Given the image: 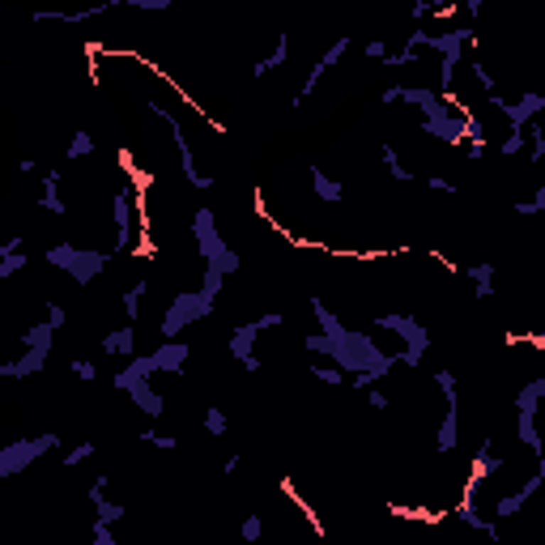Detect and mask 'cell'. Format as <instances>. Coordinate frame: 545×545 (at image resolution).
Masks as SVG:
<instances>
[{"label": "cell", "mask_w": 545, "mask_h": 545, "mask_svg": "<svg viewBox=\"0 0 545 545\" xmlns=\"http://www.w3.org/2000/svg\"><path fill=\"white\" fill-rule=\"evenodd\" d=\"M473 77H477V85H482V90H490V94H495V77H490V68H486V64H477V60H473Z\"/></svg>", "instance_id": "74e56055"}, {"label": "cell", "mask_w": 545, "mask_h": 545, "mask_svg": "<svg viewBox=\"0 0 545 545\" xmlns=\"http://www.w3.org/2000/svg\"><path fill=\"white\" fill-rule=\"evenodd\" d=\"M128 396H132V401H136V409H145L149 418H162V414H166V409H162V396H158V392H153L149 384H136V388H132Z\"/></svg>", "instance_id": "9a60e30c"}, {"label": "cell", "mask_w": 545, "mask_h": 545, "mask_svg": "<svg viewBox=\"0 0 545 545\" xmlns=\"http://www.w3.org/2000/svg\"><path fill=\"white\" fill-rule=\"evenodd\" d=\"M72 375L90 384V379H94V362H85V358H81V362H72Z\"/></svg>", "instance_id": "f6af8a7d"}, {"label": "cell", "mask_w": 545, "mask_h": 545, "mask_svg": "<svg viewBox=\"0 0 545 545\" xmlns=\"http://www.w3.org/2000/svg\"><path fill=\"white\" fill-rule=\"evenodd\" d=\"M307 350H311V354H328V358H333L337 341H333V337H324V333H315V337H307Z\"/></svg>", "instance_id": "1f68e13d"}, {"label": "cell", "mask_w": 545, "mask_h": 545, "mask_svg": "<svg viewBox=\"0 0 545 545\" xmlns=\"http://www.w3.org/2000/svg\"><path fill=\"white\" fill-rule=\"evenodd\" d=\"M545 396V379H533L520 396H516V409H520V418H537V405H541Z\"/></svg>", "instance_id": "4fadbf2b"}, {"label": "cell", "mask_w": 545, "mask_h": 545, "mask_svg": "<svg viewBox=\"0 0 545 545\" xmlns=\"http://www.w3.org/2000/svg\"><path fill=\"white\" fill-rule=\"evenodd\" d=\"M354 384H358V388H371V384H375V375H371V371H362V375H354Z\"/></svg>", "instance_id": "f907efd6"}, {"label": "cell", "mask_w": 545, "mask_h": 545, "mask_svg": "<svg viewBox=\"0 0 545 545\" xmlns=\"http://www.w3.org/2000/svg\"><path fill=\"white\" fill-rule=\"evenodd\" d=\"M192 230H196V239H200V256H205L209 269H234V264H239V256L226 252V243L217 239V226H213V213H209V209H196Z\"/></svg>", "instance_id": "3957f363"}, {"label": "cell", "mask_w": 545, "mask_h": 545, "mask_svg": "<svg viewBox=\"0 0 545 545\" xmlns=\"http://www.w3.org/2000/svg\"><path fill=\"white\" fill-rule=\"evenodd\" d=\"M460 520H465V524H469V529H477V533H486V537H490V541H499V533H495V524H486V520H482V516H477V512H473V503H469V499H465V503H460Z\"/></svg>", "instance_id": "44dd1931"}, {"label": "cell", "mask_w": 545, "mask_h": 545, "mask_svg": "<svg viewBox=\"0 0 545 545\" xmlns=\"http://www.w3.org/2000/svg\"><path fill=\"white\" fill-rule=\"evenodd\" d=\"M490 102H495V107H499V111H503V115L512 119V128H516V132H520V128H524V124H529V119H533V115H537V111L545 107V98H541V94H524L520 102H507V98L490 94Z\"/></svg>", "instance_id": "5b68a950"}, {"label": "cell", "mask_w": 545, "mask_h": 545, "mask_svg": "<svg viewBox=\"0 0 545 545\" xmlns=\"http://www.w3.org/2000/svg\"><path fill=\"white\" fill-rule=\"evenodd\" d=\"M533 205H537V213H545V188L537 192V200H533Z\"/></svg>", "instance_id": "f5cc1de1"}, {"label": "cell", "mask_w": 545, "mask_h": 545, "mask_svg": "<svg viewBox=\"0 0 545 545\" xmlns=\"http://www.w3.org/2000/svg\"><path fill=\"white\" fill-rule=\"evenodd\" d=\"M533 422H537V418H520V439L529 443V452H533L537 460H545V456H541V435H537V426H533Z\"/></svg>", "instance_id": "603a6c76"}, {"label": "cell", "mask_w": 545, "mask_h": 545, "mask_svg": "<svg viewBox=\"0 0 545 545\" xmlns=\"http://www.w3.org/2000/svg\"><path fill=\"white\" fill-rule=\"evenodd\" d=\"M499 469H503V460L490 452V443H482V448H477V460H473V482H469V495H473V490H477V486H482L490 473H499Z\"/></svg>", "instance_id": "30bf717a"}, {"label": "cell", "mask_w": 545, "mask_h": 545, "mask_svg": "<svg viewBox=\"0 0 545 545\" xmlns=\"http://www.w3.org/2000/svg\"><path fill=\"white\" fill-rule=\"evenodd\" d=\"M401 94H405V85H388V90H384V102H396Z\"/></svg>", "instance_id": "681fc988"}, {"label": "cell", "mask_w": 545, "mask_h": 545, "mask_svg": "<svg viewBox=\"0 0 545 545\" xmlns=\"http://www.w3.org/2000/svg\"><path fill=\"white\" fill-rule=\"evenodd\" d=\"M533 158H545V128H533Z\"/></svg>", "instance_id": "7dc6e473"}, {"label": "cell", "mask_w": 545, "mask_h": 545, "mask_svg": "<svg viewBox=\"0 0 545 545\" xmlns=\"http://www.w3.org/2000/svg\"><path fill=\"white\" fill-rule=\"evenodd\" d=\"M132 9H166V0H132Z\"/></svg>", "instance_id": "c3c4849f"}, {"label": "cell", "mask_w": 545, "mask_h": 545, "mask_svg": "<svg viewBox=\"0 0 545 545\" xmlns=\"http://www.w3.org/2000/svg\"><path fill=\"white\" fill-rule=\"evenodd\" d=\"M401 98H405V102H414V107H422V111L439 102V94H435V90H426V85H414V90L405 85V94H401Z\"/></svg>", "instance_id": "7402d4cb"}, {"label": "cell", "mask_w": 545, "mask_h": 545, "mask_svg": "<svg viewBox=\"0 0 545 545\" xmlns=\"http://www.w3.org/2000/svg\"><path fill=\"white\" fill-rule=\"evenodd\" d=\"M72 256H77V247H72V243H55V247L47 252V260H51L55 269H68V264H72Z\"/></svg>", "instance_id": "4316f807"}, {"label": "cell", "mask_w": 545, "mask_h": 545, "mask_svg": "<svg viewBox=\"0 0 545 545\" xmlns=\"http://www.w3.org/2000/svg\"><path fill=\"white\" fill-rule=\"evenodd\" d=\"M435 384L443 388V396H448V405H456V375H452V371H435Z\"/></svg>", "instance_id": "d6a6232c"}, {"label": "cell", "mask_w": 545, "mask_h": 545, "mask_svg": "<svg viewBox=\"0 0 545 545\" xmlns=\"http://www.w3.org/2000/svg\"><path fill=\"white\" fill-rule=\"evenodd\" d=\"M141 294H145V281H136L132 290H124V311H128L132 320H136V311H141V307H136V303H141Z\"/></svg>", "instance_id": "4dcf8cb0"}, {"label": "cell", "mask_w": 545, "mask_h": 545, "mask_svg": "<svg viewBox=\"0 0 545 545\" xmlns=\"http://www.w3.org/2000/svg\"><path fill=\"white\" fill-rule=\"evenodd\" d=\"M371 409H388V396L384 392H371Z\"/></svg>", "instance_id": "816d5d0a"}, {"label": "cell", "mask_w": 545, "mask_h": 545, "mask_svg": "<svg viewBox=\"0 0 545 545\" xmlns=\"http://www.w3.org/2000/svg\"><path fill=\"white\" fill-rule=\"evenodd\" d=\"M205 431L209 435H226V414L222 409H205Z\"/></svg>", "instance_id": "836d02e7"}, {"label": "cell", "mask_w": 545, "mask_h": 545, "mask_svg": "<svg viewBox=\"0 0 545 545\" xmlns=\"http://www.w3.org/2000/svg\"><path fill=\"white\" fill-rule=\"evenodd\" d=\"M85 153H94V136H90V132H77V136L68 141V158H85Z\"/></svg>", "instance_id": "83f0119b"}, {"label": "cell", "mask_w": 545, "mask_h": 545, "mask_svg": "<svg viewBox=\"0 0 545 545\" xmlns=\"http://www.w3.org/2000/svg\"><path fill=\"white\" fill-rule=\"evenodd\" d=\"M43 362H47L43 354L26 350L17 362H4V367H0V375H9V379H26V375H38V371H43Z\"/></svg>", "instance_id": "8fae6325"}, {"label": "cell", "mask_w": 545, "mask_h": 545, "mask_svg": "<svg viewBox=\"0 0 545 545\" xmlns=\"http://www.w3.org/2000/svg\"><path fill=\"white\" fill-rule=\"evenodd\" d=\"M102 264H107V256H102V252H81V247H77V256H72L68 273H72V281H77V286H85V281H94V273H102Z\"/></svg>", "instance_id": "ba28073f"}, {"label": "cell", "mask_w": 545, "mask_h": 545, "mask_svg": "<svg viewBox=\"0 0 545 545\" xmlns=\"http://www.w3.org/2000/svg\"><path fill=\"white\" fill-rule=\"evenodd\" d=\"M520 149H524V132H516V128H512V136L503 141V153L512 158V153H520Z\"/></svg>", "instance_id": "ab89813d"}, {"label": "cell", "mask_w": 545, "mask_h": 545, "mask_svg": "<svg viewBox=\"0 0 545 545\" xmlns=\"http://www.w3.org/2000/svg\"><path fill=\"white\" fill-rule=\"evenodd\" d=\"M537 345H545V333H541V337H537Z\"/></svg>", "instance_id": "db71d44e"}, {"label": "cell", "mask_w": 545, "mask_h": 545, "mask_svg": "<svg viewBox=\"0 0 545 545\" xmlns=\"http://www.w3.org/2000/svg\"><path fill=\"white\" fill-rule=\"evenodd\" d=\"M94 512H98L94 520H98V524H107V529H111L115 520H124V507H119V503H107V499H102V503H94Z\"/></svg>", "instance_id": "484cf974"}, {"label": "cell", "mask_w": 545, "mask_h": 545, "mask_svg": "<svg viewBox=\"0 0 545 545\" xmlns=\"http://www.w3.org/2000/svg\"><path fill=\"white\" fill-rule=\"evenodd\" d=\"M90 545H119V541L107 533V524H98V520H94V541H90Z\"/></svg>", "instance_id": "b9f144b4"}, {"label": "cell", "mask_w": 545, "mask_h": 545, "mask_svg": "<svg viewBox=\"0 0 545 545\" xmlns=\"http://www.w3.org/2000/svg\"><path fill=\"white\" fill-rule=\"evenodd\" d=\"M375 324H379V328H388V333H401V337L409 341V345L396 354V362H405V367H418V362H422V354H426V345H431V341H426V328H422L418 320H409V315H396V311H392V315H379Z\"/></svg>", "instance_id": "277c9868"}, {"label": "cell", "mask_w": 545, "mask_h": 545, "mask_svg": "<svg viewBox=\"0 0 545 545\" xmlns=\"http://www.w3.org/2000/svg\"><path fill=\"white\" fill-rule=\"evenodd\" d=\"M209 311H213V298H209L205 290L179 294V298L166 307V315H162V341H175V337L183 333V324H192V320H205Z\"/></svg>", "instance_id": "6da1fadb"}, {"label": "cell", "mask_w": 545, "mask_h": 545, "mask_svg": "<svg viewBox=\"0 0 545 545\" xmlns=\"http://www.w3.org/2000/svg\"><path fill=\"white\" fill-rule=\"evenodd\" d=\"M524 503H529V495H507V499H499V507H495V512H499V516H516Z\"/></svg>", "instance_id": "e575fe53"}, {"label": "cell", "mask_w": 545, "mask_h": 545, "mask_svg": "<svg viewBox=\"0 0 545 545\" xmlns=\"http://www.w3.org/2000/svg\"><path fill=\"white\" fill-rule=\"evenodd\" d=\"M307 375H315V379H324V384H341L345 371H341V367H311Z\"/></svg>", "instance_id": "d590c367"}, {"label": "cell", "mask_w": 545, "mask_h": 545, "mask_svg": "<svg viewBox=\"0 0 545 545\" xmlns=\"http://www.w3.org/2000/svg\"><path fill=\"white\" fill-rule=\"evenodd\" d=\"M153 371H158L153 354H149V358H132V362L115 375V388H119V392H132L136 384H149V375H153Z\"/></svg>", "instance_id": "52a82bcc"}, {"label": "cell", "mask_w": 545, "mask_h": 545, "mask_svg": "<svg viewBox=\"0 0 545 545\" xmlns=\"http://www.w3.org/2000/svg\"><path fill=\"white\" fill-rule=\"evenodd\" d=\"M102 354H136V328H132V324H124V328L107 333Z\"/></svg>", "instance_id": "7c38bea8"}, {"label": "cell", "mask_w": 545, "mask_h": 545, "mask_svg": "<svg viewBox=\"0 0 545 545\" xmlns=\"http://www.w3.org/2000/svg\"><path fill=\"white\" fill-rule=\"evenodd\" d=\"M141 443H153V448H166V452L175 448V439H171V435H153V431H145V435H141Z\"/></svg>", "instance_id": "60d3db41"}, {"label": "cell", "mask_w": 545, "mask_h": 545, "mask_svg": "<svg viewBox=\"0 0 545 545\" xmlns=\"http://www.w3.org/2000/svg\"><path fill=\"white\" fill-rule=\"evenodd\" d=\"M21 264H26V256H21V252H4V247H0V277H13Z\"/></svg>", "instance_id": "f1b7e54d"}, {"label": "cell", "mask_w": 545, "mask_h": 545, "mask_svg": "<svg viewBox=\"0 0 545 545\" xmlns=\"http://www.w3.org/2000/svg\"><path fill=\"white\" fill-rule=\"evenodd\" d=\"M311 311L320 315V324H324V337H333V341H345V337H350V333L341 328V320H337V315H333V311H328L320 298H311Z\"/></svg>", "instance_id": "e0dca14e"}, {"label": "cell", "mask_w": 545, "mask_h": 545, "mask_svg": "<svg viewBox=\"0 0 545 545\" xmlns=\"http://www.w3.org/2000/svg\"><path fill=\"white\" fill-rule=\"evenodd\" d=\"M55 183H60V171H47V179H43V188H47V192H43V209H47V213H64V209H68V205L55 196Z\"/></svg>", "instance_id": "ffe728a7"}, {"label": "cell", "mask_w": 545, "mask_h": 545, "mask_svg": "<svg viewBox=\"0 0 545 545\" xmlns=\"http://www.w3.org/2000/svg\"><path fill=\"white\" fill-rule=\"evenodd\" d=\"M456 431H460V418H456V405H448V418L439 426V452H452L456 448Z\"/></svg>", "instance_id": "d6986e66"}, {"label": "cell", "mask_w": 545, "mask_h": 545, "mask_svg": "<svg viewBox=\"0 0 545 545\" xmlns=\"http://www.w3.org/2000/svg\"><path fill=\"white\" fill-rule=\"evenodd\" d=\"M64 320H68L64 307H51V311H47V324H51V328H64Z\"/></svg>", "instance_id": "bcb514c9"}, {"label": "cell", "mask_w": 545, "mask_h": 545, "mask_svg": "<svg viewBox=\"0 0 545 545\" xmlns=\"http://www.w3.org/2000/svg\"><path fill=\"white\" fill-rule=\"evenodd\" d=\"M153 362H158L162 375H175V371L188 362V345H183V341H162L158 354H153Z\"/></svg>", "instance_id": "9c48e42d"}, {"label": "cell", "mask_w": 545, "mask_h": 545, "mask_svg": "<svg viewBox=\"0 0 545 545\" xmlns=\"http://www.w3.org/2000/svg\"><path fill=\"white\" fill-rule=\"evenodd\" d=\"M111 213H115V234H119L115 247H128V217H132V209H128V188L115 196V209H111Z\"/></svg>", "instance_id": "2e32d148"}, {"label": "cell", "mask_w": 545, "mask_h": 545, "mask_svg": "<svg viewBox=\"0 0 545 545\" xmlns=\"http://www.w3.org/2000/svg\"><path fill=\"white\" fill-rule=\"evenodd\" d=\"M379 153H384V162H388V171H392V179H401V183H405V179H409V171H405V166L396 162V149H392V145H384Z\"/></svg>", "instance_id": "f546056e"}, {"label": "cell", "mask_w": 545, "mask_h": 545, "mask_svg": "<svg viewBox=\"0 0 545 545\" xmlns=\"http://www.w3.org/2000/svg\"><path fill=\"white\" fill-rule=\"evenodd\" d=\"M51 333H55V328H51V324L43 320V324H34V328H26V337H21V345L47 358V350H51Z\"/></svg>", "instance_id": "5bb4252c"}, {"label": "cell", "mask_w": 545, "mask_h": 545, "mask_svg": "<svg viewBox=\"0 0 545 545\" xmlns=\"http://www.w3.org/2000/svg\"><path fill=\"white\" fill-rule=\"evenodd\" d=\"M256 328L264 333V328H281V311H269V315H260L256 320Z\"/></svg>", "instance_id": "ee69618b"}, {"label": "cell", "mask_w": 545, "mask_h": 545, "mask_svg": "<svg viewBox=\"0 0 545 545\" xmlns=\"http://www.w3.org/2000/svg\"><path fill=\"white\" fill-rule=\"evenodd\" d=\"M51 448H60V435H38V439H17L0 448V477H17L30 460L47 456Z\"/></svg>", "instance_id": "7a4b0ae2"}, {"label": "cell", "mask_w": 545, "mask_h": 545, "mask_svg": "<svg viewBox=\"0 0 545 545\" xmlns=\"http://www.w3.org/2000/svg\"><path fill=\"white\" fill-rule=\"evenodd\" d=\"M260 533H264L260 516H247V520H243V541H260Z\"/></svg>", "instance_id": "8d00e7d4"}, {"label": "cell", "mask_w": 545, "mask_h": 545, "mask_svg": "<svg viewBox=\"0 0 545 545\" xmlns=\"http://www.w3.org/2000/svg\"><path fill=\"white\" fill-rule=\"evenodd\" d=\"M311 188H315V196H320V200H328V205H333V200H341V183H337V179H328L324 171H311Z\"/></svg>", "instance_id": "ac0fdd59"}, {"label": "cell", "mask_w": 545, "mask_h": 545, "mask_svg": "<svg viewBox=\"0 0 545 545\" xmlns=\"http://www.w3.org/2000/svg\"><path fill=\"white\" fill-rule=\"evenodd\" d=\"M94 456V443H81V448H72L68 456H64V465H81V460H90Z\"/></svg>", "instance_id": "f35d334b"}, {"label": "cell", "mask_w": 545, "mask_h": 545, "mask_svg": "<svg viewBox=\"0 0 545 545\" xmlns=\"http://www.w3.org/2000/svg\"><path fill=\"white\" fill-rule=\"evenodd\" d=\"M256 337H260V328H256V324H243V328H234V337H230V354H234L247 371H260V358L252 354Z\"/></svg>", "instance_id": "8992f818"}, {"label": "cell", "mask_w": 545, "mask_h": 545, "mask_svg": "<svg viewBox=\"0 0 545 545\" xmlns=\"http://www.w3.org/2000/svg\"><path fill=\"white\" fill-rule=\"evenodd\" d=\"M286 51H290V38H286V34H281V38H277V51H273V55H269V60H260V64H256V68H252V72H256V77H264V72H269V68H277V64H281V60H286Z\"/></svg>", "instance_id": "cb8c5ba5"}, {"label": "cell", "mask_w": 545, "mask_h": 545, "mask_svg": "<svg viewBox=\"0 0 545 545\" xmlns=\"http://www.w3.org/2000/svg\"><path fill=\"white\" fill-rule=\"evenodd\" d=\"M473 281H477V294L490 298V294H495V264H477V269H473Z\"/></svg>", "instance_id": "d4e9b609"}, {"label": "cell", "mask_w": 545, "mask_h": 545, "mask_svg": "<svg viewBox=\"0 0 545 545\" xmlns=\"http://www.w3.org/2000/svg\"><path fill=\"white\" fill-rule=\"evenodd\" d=\"M367 55H371V60H388V47H384V38H371V43H367Z\"/></svg>", "instance_id": "7bdbcfd3"}]
</instances>
